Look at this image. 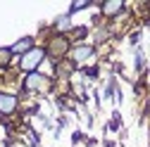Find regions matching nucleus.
Segmentation results:
<instances>
[{
	"label": "nucleus",
	"instance_id": "6e6552de",
	"mask_svg": "<svg viewBox=\"0 0 150 147\" xmlns=\"http://www.w3.org/2000/svg\"><path fill=\"white\" fill-rule=\"evenodd\" d=\"M12 62V52L10 48H0V66H7Z\"/></svg>",
	"mask_w": 150,
	"mask_h": 147
},
{
	"label": "nucleus",
	"instance_id": "0eeeda50",
	"mask_svg": "<svg viewBox=\"0 0 150 147\" xmlns=\"http://www.w3.org/2000/svg\"><path fill=\"white\" fill-rule=\"evenodd\" d=\"M103 14L105 17H117L122 10H124V3H122V0H110V3H103Z\"/></svg>",
	"mask_w": 150,
	"mask_h": 147
},
{
	"label": "nucleus",
	"instance_id": "7ed1b4c3",
	"mask_svg": "<svg viewBox=\"0 0 150 147\" xmlns=\"http://www.w3.org/2000/svg\"><path fill=\"white\" fill-rule=\"evenodd\" d=\"M24 88H26V90H36V93H43V90L50 88V81H48V76H43V74H38V71H33V74H26Z\"/></svg>",
	"mask_w": 150,
	"mask_h": 147
},
{
	"label": "nucleus",
	"instance_id": "f03ea898",
	"mask_svg": "<svg viewBox=\"0 0 150 147\" xmlns=\"http://www.w3.org/2000/svg\"><path fill=\"white\" fill-rule=\"evenodd\" d=\"M67 52H69V38H67L64 33H57L55 38H50V41H48L45 55H50L52 60H62Z\"/></svg>",
	"mask_w": 150,
	"mask_h": 147
},
{
	"label": "nucleus",
	"instance_id": "423d86ee",
	"mask_svg": "<svg viewBox=\"0 0 150 147\" xmlns=\"http://www.w3.org/2000/svg\"><path fill=\"white\" fill-rule=\"evenodd\" d=\"M31 48H33V38H31V36H24V38H19V41H17V43L10 48V52H12V55H19V57H22V55H26Z\"/></svg>",
	"mask_w": 150,
	"mask_h": 147
},
{
	"label": "nucleus",
	"instance_id": "f257e3e1",
	"mask_svg": "<svg viewBox=\"0 0 150 147\" xmlns=\"http://www.w3.org/2000/svg\"><path fill=\"white\" fill-rule=\"evenodd\" d=\"M43 60H45V48L33 45L26 55L19 57V69H22L24 74H33V71H38V66L43 64Z\"/></svg>",
	"mask_w": 150,
	"mask_h": 147
},
{
	"label": "nucleus",
	"instance_id": "1a4fd4ad",
	"mask_svg": "<svg viewBox=\"0 0 150 147\" xmlns=\"http://www.w3.org/2000/svg\"><path fill=\"white\" fill-rule=\"evenodd\" d=\"M57 29H60V31H69V29H71V17H69V14L57 19Z\"/></svg>",
	"mask_w": 150,
	"mask_h": 147
},
{
	"label": "nucleus",
	"instance_id": "39448f33",
	"mask_svg": "<svg viewBox=\"0 0 150 147\" xmlns=\"http://www.w3.org/2000/svg\"><path fill=\"white\" fill-rule=\"evenodd\" d=\"M93 55H96V50H93L91 45H76L71 50V62L74 64H83V62H88Z\"/></svg>",
	"mask_w": 150,
	"mask_h": 147
},
{
	"label": "nucleus",
	"instance_id": "20e7f679",
	"mask_svg": "<svg viewBox=\"0 0 150 147\" xmlns=\"http://www.w3.org/2000/svg\"><path fill=\"white\" fill-rule=\"evenodd\" d=\"M17 107H19V100H17L14 93H0V114H3V116L14 114Z\"/></svg>",
	"mask_w": 150,
	"mask_h": 147
}]
</instances>
